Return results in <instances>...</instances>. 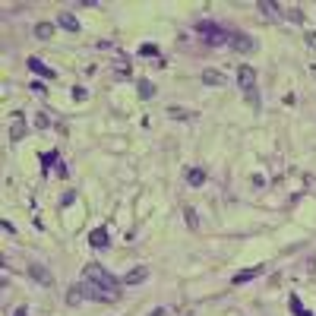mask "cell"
Listing matches in <instances>:
<instances>
[{
    "mask_svg": "<svg viewBox=\"0 0 316 316\" xmlns=\"http://www.w3.org/2000/svg\"><path fill=\"white\" fill-rule=\"evenodd\" d=\"M82 278H89V282H95L98 288H104L108 294H114V297H120V278H114V272H108L104 266H98V263H89L86 269H82Z\"/></svg>",
    "mask_w": 316,
    "mask_h": 316,
    "instance_id": "cell-1",
    "label": "cell"
},
{
    "mask_svg": "<svg viewBox=\"0 0 316 316\" xmlns=\"http://www.w3.org/2000/svg\"><path fill=\"white\" fill-rule=\"evenodd\" d=\"M196 32H202V35H206V45H228L231 41V35L225 32V29H221V26H212V23H199L196 26Z\"/></svg>",
    "mask_w": 316,
    "mask_h": 316,
    "instance_id": "cell-2",
    "label": "cell"
},
{
    "mask_svg": "<svg viewBox=\"0 0 316 316\" xmlns=\"http://www.w3.org/2000/svg\"><path fill=\"white\" fill-rule=\"evenodd\" d=\"M237 86L247 92V95L253 98V104H256V70L250 67V64H240V70H237Z\"/></svg>",
    "mask_w": 316,
    "mask_h": 316,
    "instance_id": "cell-3",
    "label": "cell"
},
{
    "mask_svg": "<svg viewBox=\"0 0 316 316\" xmlns=\"http://www.w3.org/2000/svg\"><path fill=\"white\" fill-rule=\"evenodd\" d=\"M79 288H82V297H89V301H98V304H114V301H117L114 294H108V291H104V288H98L95 282H89V278H82V285H79Z\"/></svg>",
    "mask_w": 316,
    "mask_h": 316,
    "instance_id": "cell-4",
    "label": "cell"
},
{
    "mask_svg": "<svg viewBox=\"0 0 316 316\" xmlns=\"http://www.w3.org/2000/svg\"><path fill=\"white\" fill-rule=\"evenodd\" d=\"M237 54H253L256 51V41L250 38V35H231V41H228Z\"/></svg>",
    "mask_w": 316,
    "mask_h": 316,
    "instance_id": "cell-5",
    "label": "cell"
},
{
    "mask_svg": "<svg viewBox=\"0 0 316 316\" xmlns=\"http://www.w3.org/2000/svg\"><path fill=\"white\" fill-rule=\"evenodd\" d=\"M263 272H266V266H253V269H244V272H234L231 285H247V282H253V278H259Z\"/></svg>",
    "mask_w": 316,
    "mask_h": 316,
    "instance_id": "cell-6",
    "label": "cell"
},
{
    "mask_svg": "<svg viewBox=\"0 0 316 316\" xmlns=\"http://www.w3.org/2000/svg\"><path fill=\"white\" fill-rule=\"evenodd\" d=\"M29 275L35 278V282H41L45 288H51V285H54V275H51L41 263H32V266H29Z\"/></svg>",
    "mask_w": 316,
    "mask_h": 316,
    "instance_id": "cell-7",
    "label": "cell"
},
{
    "mask_svg": "<svg viewBox=\"0 0 316 316\" xmlns=\"http://www.w3.org/2000/svg\"><path fill=\"white\" fill-rule=\"evenodd\" d=\"M29 70L35 73V76H45V79H54V76H57V73H54L45 60H38V57H29Z\"/></svg>",
    "mask_w": 316,
    "mask_h": 316,
    "instance_id": "cell-8",
    "label": "cell"
},
{
    "mask_svg": "<svg viewBox=\"0 0 316 316\" xmlns=\"http://www.w3.org/2000/svg\"><path fill=\"white\" fill-rule=\"evenodd\" d=\"M108 244H111V240H108V228H95V231L89 234V247H95V250H104Z\"/></svg>",
    "mask_w": 316,
    "mask_h": 316,
    "instance_id": "cell-9",
    "label": "cell"
},
{
    "mask_svg": "<svg viewBox=\"0 0 316 316\" xmlns=\"http://www.w3.org/2000/svg\"><path fill=\"white\" fill-rule=\"evenodd\" d=\"M23 136H26V114H16V117H13V127H10V139L19 142Z\"/></svg>",
    "mask_w": 316,
    "mask_h": 316,
    "instance_id": "cell-10",
    "label": "cell"
},
{
    "mask_svg": "<svg viewBox=\"0 0 316 316\" xmlns=\"http://www.w3.org/2000/svg\"><path fill=\"white\" fill-rule=\"evenodd\" d=\"M149 278V269L145 266H139V269H130L127 275H123V285H142Z\"/></svg>",
    "mask_w": 316,
    "mask_h": 316,
    "instance_id": "cell-11",
    "label": "cell"
},
{
    "mask_svg": "<svg viewBox=\"0 0 316 316\" xmlns=\"http://www.w3.org/2000/svg\"><path fill=\"white\" fill-rule=\"evenodd\" d=\"M57 26L60 29H67V32H79L82 26H79V19L73 13H57Z\"/></svg>",
    "mask_w": 316,
    "mask_h": 316,
    "instance_id": "cell-12",
    "label": "cell"
},
{
    "mask_svg": "<svg viewBox=\"0 0 316 316\" xmlns=\"http://www.w3.org/2000/svg\"><path fill=\"white\" fill-rule=\"evenodd\" d=\"M202 82H206V86H221L225 76H221L218 70H202Z\"/></svg>",
    "mask_w": 316,
    "mask_h": 316,
    "instance_id": "cell-13",
    "label": "cell"
},
{
    "mask_svg": "<svg viewBox=\"0 0 316 316\" xmlns=\"http://www.w3.org/2000/svg\"><path fill=\"white\" fill-rule=\"evenodd\" d=\"M187 180H190V187H202V183H206V171L193 168V171H187Z\"/></svg>",
    "mask_w": 316,
    "mask_h": 316,
    "instance_id": "cell-14",
    "label": "cell"
},
{
    "mask_svg": "<svg viewBox=\"0 0 316 316\" xmlns=\"http://www.w3.org/2000/svg\"><path fill=\"white\" fill-rule=\"evenodd\" d=\"M259 13H263L266 19H275V16H278V7L272 4V0H259Z\"/></svg>",
    "mask_w": 316,
    "mask_h": 316,
    "instance_id": "cell-15",
    "label": "cell"
},
{
    "mask_svg": "<svg viewBox=\"0 0 316 316\" xmlns=\"http://www.w3.org/2000/svg\"><path fill=\"white\" fill-rule=\"evenodd\" d=\"M136 89H139V98H155V86L149 82V79H139Z\"/></svg>",
    "mask_w": 316,
    "mask_h": 316,
    "instance_id": "cell-16",
    "label": "cell"
},
{
    "mask_svg": "<svg viewBox=\"0 0 316 316\" xmlns=\"http://www.w3.org/2000/svg\"><path fill=\"white\" fill-rule=\"evenodd\" d=\"M288 304H291V310H294L297 316H313V313H310V310L301 304V297H297V294H291V297H288Z\"/></svg>",
    "mask_w": 316,
    "mask_h": 316,
    "instance_id": "cell-17",
    "label": "cell"
},
{
    "mask_svg": "<svg viewBox=\"0 0 316 316\" xmlns=\"http://www.w3.org/2000/svg\"><path fill=\"white\" fill-rule=\"evenodd\" d=\"M82 301H86V297H82V288H79V285H73V288H70V294H67V304H70V307H76V304H82Z\"/></svg>",
    "mask_w": 316,
    "mask_h": 316,
    "instance_id": "cell-18",
    "label": "cell"
},
{
    "mask_svg": "<svg viewBox=\"0 0 316 316\" xmlns=\"http://www.w3.org/2000/svg\"><path fill=\"white\" fill-rule=\"evenodd\" d=\"M168 117H174V120H193V111H187V108H168Z\"/></svg>",
    "mask_w": 316,
    "mask_h": 316,
    "instance_id": "cell-19",
    "label": "cell"
},
{
    "mask_svg": "<svg viewBox=\"0 0 316 316\" xmlns=\"http://www.w3.org/2000/svg\"><path fill=\"white\" fill-rule=\"evenodd\" d=\"M35 35H38L41 41H48L51 35H54V26H51V23H38V26H35Z\"/></svg>",
    "mask_w": 316,
    "mask_h": 316,
    "instance_id": "cell-20",
    "label": "cell"
},
{
    "mask_svg": "<svg viewBox=\"0 0 316 316\" xmlns=\"http://www.w3.org/2000/svg\"><path fill=\"white\" fill-rule=\"evenodd\" d=\"M285 16H288L291 23H304V19H307V16H304V10H301V7H291V10H288Z\"/></svg>",
    "mask_w": 316,
    "mask_h": 316,
    "instance_id": "cell-21",
    "label": "cell"
},
{
    "mask_svg": "<svg viewBox=\"0 0 316 316\" xmlns=\"http://www.w3.org/2000/svg\"><path fill=\"white\" fill-rule=\"evenodd\" d=\"M32 127H35V130H48V127H51V120H48V114H35V120H32Z\"/></svg>",
    "mask_w": 316,
    "mask_h": 316,
    "instance_id": "cell-22",
    "label": "cell"
},
{
    "mask_svg": "<svg viewBox=\"0 0 316 316\" xmlns=\"http://www.w3.org/2000/svg\"><path fill=\"white\" fill-rule=\"evenodd\" d=\"M41 161H45L41 168H45V171H51V164L57 161V152H54V149H51V152H45V155H41Z\"/></svg>",
    "mask_w": 316,
    "mask_h": 316,
    "instance_id": "cell-23",
    "label": "cell"
},
{
    "mask_svg": "<svg viewBox=\"0 0 316 316\" xmlns=\"http://www.w3.org/2000/svg\"><path fill=\"white\" fill-rule=\"evenodd\" d=\"M183 221H187L190 228H196V225H199V218H196V212H193V209H187V212H183Z\"/></svg>",
    "mask_w": 316,
    "mask_h": 316,
    "instance_id": "cell-24",
    "label": "cell"
},
{
    "mask_svg": "<svg viewBox=\"0 0 316 316\" xmlns=\"http://www.w3.org/2000/svg\"><path fill=\"white\" fill-rule=\"evenodd\" d=\"M86 95H89V92L82 86H73V98H76V101H86Z\"/></svg>",
    "mask_w": 316,
    "mask_h": 316,
    "instance_id": "cell-25",
    "label": "cell"
},
{
    "mask_svg": "<svg viewBox=\"0 0 316 316\" xmlns=\"http://www.w3.org/2000/svg\"><path fill=\"white\" fill-rule=\"evenodd\" d=\"M139 54H145V57H155L158 48H155V45H142V48H139Z\"/></svg>",
    "mask_w": 316,
    "mask_h": 316,
    "instance_id": "cell-26",
    "label": "cell"
},
{
    "mask_svg": "<svg viewBox=\"0 0 316 316\" xmlns=\"http://www.w3.org/2000/svg\"><path fill=\"white\" fill-rule=\"evenodd\" d=\"M29 89H32V92H35V95H45V92H48V89H45V82H38V79H35V82H32V86H29Z\"/></svg>",
    "mask_w": 316,
    "mask_h": 316,
    "instance_id": "cell-27",
    "label": "cell"
},
{
    "mask_svg": "<svg viewBox=\"0 0 316 316\" xmlns=\"http://www.w3.org/2000/svg\"><path fill=\"white\" fill-rule=\"evenodd\" d=\"M304 41H307V48H313V51H316V32H307V35H304Z\"/></svg>",
    "mask_w": 316,
    "mask_h": 316,
    "instance_id": "cell-28",
    "label": "cell"
},
{
    "mask_svg": "<svg viewBox=\"0 0 316 316\" xmlns=\"http://www.w3.org/2000/svg\"><path fill=\"white\" fill-rule=\"evenodd\" d=\"M73 199H76V193H73V190H70V193H67V196L60 199V206H70V202H73Z\"/></svg>",
    "mask_w": 316,
    "mask_h": 316,
    "instance_id": "cell-29",
    "label": "cell"
},
{
    "mask_svg": "<svg viewBox=\"0 0 316 316\" xmlns=\"http://www.w3.org/2000/svg\"><path fill=\"white\" fill-rule=\"evenodd\" d=\"M149 316H168V313H164V307H155V310L149 313Z\"/></svg>",
    "mask_w": 316,
    "mask_h": 316,
    "instance_id": "cell-30",
    "label": "cell"
},
{
    "mask_svg": "<svg viewBox=\"0 0 316 316\" xmlns=\"http://www.w3.org/2000/svg\"><path fill=\"white\" fill-rule=\"evenodd\" d=\"M13 316H29V310H26V307H19V310H16Z\"/></svg>",
    "mask_w": 316,
    "mask_h": 316,
    "instance_id": "cell-31",
    "label": "cell"
}]
</instances>
